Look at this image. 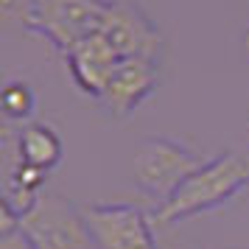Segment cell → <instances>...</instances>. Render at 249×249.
<instances>
[{
  "label": "cell",
  "instance_id": "cell-1",
  "mask_svg": "<svg viewBox=\"0 0 249 249\" xmlns=\"http://www.w3.org/2000/svg\"><path fill=\"white\" fill-rule=\"evenodd\" d=\"M249 185V151H224L207 160L191 179L179 185L171 199L160 202L151 213V221L160 227L179 224L196 213L213 210L232 199Z\"/></svg>",
  "mask_w": 249,
  "mask_h": 249
},
{
  "label": "cell",
  "instance_id": "cell-2",
  "mask_svg": "<svg viewBox=\"0 0 249 249\" xmlns=\"http://www.w3.org/2000/svg\"><path fill=\"white\" fill-rule=\"evenodd\" d=\"M204 162H207L204 154L182 146L179 140L154 135V137H146L135 148L132 171H135V182L148 196H154L157 202H165L179 191L182 182L191 179L193 174L202 168Z\"/></svg>",
  "mask_w": 249,
  "mask_h": 249
},
{
  "label": "cell",
  "instance_id": "cell-3",
  "mask_svg": "<svg viewBox=\"0 0 249 249\" xmlns=\"http://www.w3.org/2000/svg\"><path fill=\"white\" fill-rule=\"evenodd\" d=\"M20 230L34 249H92L84 213L53 191H42L20 215Z\"/></svg>",
  "mask_w": 249,
  "mask_h": 249
},
{
  "label": "cell",
  "instance_id": "cell-4",
  "mask_svg": "<svg viewBox=\"0 0 249 249\" xmlns=\"http://www.w3.org/2000/svg\"><path fill=\"white\" fill-rule=\"evenodd\" d=\"M107 0H31L25 25L68 53L84 36L98 31Z\"/></svg>",
  "mask_w": 249,
  "mask_h": 249
},
{
  "label": "cell",
  "instance_id": "cell-5",
  "mask_svg": "<svg viewBox=\"0 0 249 249\" xmlns=\"http://www.w3.org/2000/svg\"><path fill=\"white\" fill-rule=\"evenodd\" d=\"M92 249H160L151 215L129 202H95L81 207Z\"/></svg>",
  "mask_w": 249,
  "mask_h": 249
},
{
  "label": "cell",
  "instance_id": "cell-6",
  "mask_svg": "<svg viewBox=\"0 0 249 249\" xmlns=\"http://www.w3.org/2000/svg\"><path fill=\"white\" fill-rule=\"evenodd\" d=\"M115 53L121 59H148V62H160L162 56V31L148 20V14L129 3V0H107L101 25L98 31Z\"/></svg>",
  "mask_w": 249,
  "mask_h": 249
},
{
  "label": "cell",
  "instance_id": "cell-7",
  "mask_svg": "<svg viewBox=\"0 0 249 249\" xmlns=\"http://www.w3.org/2000/svg\"><path fill=\"white\" fill-rule=\"evenodd\" d=\"M160 84V68L157 62L148 59H124L118 70L112 73V79L107 84V90L101 92V109H107L115 118H126L132 115L146 101Z\"/></svg>",
  "mask_w": 249,
  "mask_h": 249
},
{
  "label": "cell",
  "instance_id": "cell-8",
  "mask_svg": "<svg viewBox=\"0 0 249 249\" xmlns=\"http://www.w3.org/2000/svg\"><path fill=\"white\" fill-rule=\"evenodd\" d=\"M68 68H70V76L76 81V87H79L84 95H90V98H101V92L107 90V84L112 79V73L118 70V65L124 62V59L115 53V48L104 39L101 34H90L84 36L81 42L70 48L68 53Z\"/></svg>",
  "mask_w": 249,
  "mask_h": 249
},
{
  "label": "cell",
  "instance_id": "cell-9",
  "mask_svg": "<svg viewBox=\"0 0 249 249\" xmlns=\"http://www.w3.org/2000/svg\"><path fill=\"white\" fill-rule=\"evenodd\" d=\"M17 151L20 160L34 165L39 171H51L62 160V137L56 135L53 126L34 121V124L20 126L17 132Z\"/></svg>",
  "mask_w": 249,
  "mask_h": 249
},
{
  "label": "cell",
  "instance_id": "cell-10",
  "mask_svg": "<svg viewBox=\"0 0 249 249\" xmlns=\"http://www.w3.org/2000/svg\"><path fill=\"white\" fill-rule=\"evenodd\" d=\"M0 104H3V121L6 124H23V121H28L34 115V107H36L34 87L23 79L6 81Z\"/></svg>",
  "mask_w": 249,
  "mask_h": 249
},
{
  "label": "cell",
  "instance_id": "cell-11",
  "mask_svg": "<svg viewBox=\"0 0 249 249\" xmlns=\"http://www.w3.org/2000/svg\"><path fill=\"white\" fill-rule=\"evenodd\" d=\"M28 6H31V0H0V12L6 20H23L25 23Z\"/></svg>",
  "mask_w": 249,
  "mask_h": 249
},
{
  "label": "cell",
  "instance_id": "cell-12",
  "mask_svg": "<svg viewBox=\"0 0 249 249\" xmlns=\"http://www.w3.org/2000/svg\"><path fill=\"white\" fill-rule=\"evenodd\" d=\"M0 249H34V244L25 238L23 230H14V232H3L0 235Z\"/></svg>",
  "mask_w": 249,
  "mask_h": 249
},
{
  "label": "cell",
  "instance_id": "cell-13",
  "mask_svg": "<svg viewBox=\"0 0 249 249\" xmlns=\"http://www.w3.org/2000/svg\"><path fill=\"white\" fill-rule=\"evenodd\" d=\"M244 45H247V53H249V31H247V36H244Z\"/></svg>",
  "mask_w": 249,
  "mask_h": 249
}]
</instances>
